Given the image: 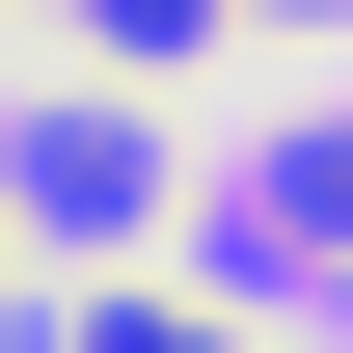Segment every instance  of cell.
Returning <instances> with one entry per match:
<instances>
[{"label":"cell","instance_id":"1","mask_svg":"<svg viewBox=\"0 0 353 353\" xmlns=\"http://www.w3.org/2000/svg\"><path fill=\"white\" fill-rule=\"evenodd\" d=\"M0 190H28L54 245H136V218H163V109H28V163H0Z\"/></svg>","mask_w":353,"mask_h":353},{"label":"cell","instance_id":"2","mask_svg":"<svg viewBox=\"0 0 353 353\" xmlns=\"http://www.w3.org/2000/svg\"><path fill=\"white\" fill-rule=\"evenodd\" d=\"M272 218H299V245H353V109H299V136H272Z\"/></svg>","mask_w":353,"mask_h":353},{"label":"cell","instance_id":"3","mask_svg":"<svg viewBox=\"0 0 353 353\" xmlns=\"http://www.w3.org/2000/svg\"><path fill=\"white\" fill-rule=\"evenodd\" d=\"M82 353H218V299H82Z\"/></svg>","mask_w":353,"mask_h":353},{"label":"cell","instance_id":"4","mask_svg":"<svg viewBox=\"0 0 353 353\" xmlns=\"http://www.w3.org/2000/svg\"><path fill=\"white\" fill-rule=\"evenodd\" d=\"M82 28H109V54H190V28H218V0H82Z\"/></svg>","mask_w":353,"mask_h":353},{"label":"cell","instance_id":"5","mask_svg":"<svg viewBox=\"0 0 353 353\" xmlns=\"http://www.w3.org/2000/svg\"><path fill=\"white\" fill-rule=\"evenodd\" d=\"M272 28H353V0H272Z\"/></svg>","mask_w":353,"mask_h":353}]
</instances>
